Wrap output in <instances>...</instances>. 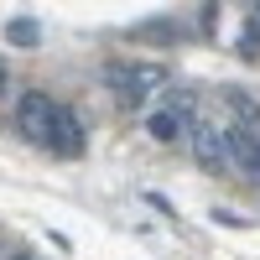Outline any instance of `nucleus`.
Instances as JSON below:
<instances>
[{
  "instance_id": "nucleus-1",
  "label": "nucleus",
  "mask_w": 260,
  "mask_h": 260,
  "mask_svg": "<svg viewBox=\"0 0 260 260\" xmlns=\"http://www.w3.org/2000/svg\"><path fill=\"white\" fill-rule=\"evenodd\" d=\"M104 83L120 94V99H130V104H146L151 94H161L167 83H172V68H161V62H136V68H104Z\"/></svg>"
},
{
  "instance_id": "nucleus-2",
  "label": "nucleus",
  "mask_w": 260,
  "mask_h": 260,
  "mask_svg": "<svg viewBox=\"0 0 260 260\" xmlns=\"http://www.w3.org/2000/svg\"><path fill=\"white\" fill-rule=\"evenodd\" d=\"M57 110H62V104H52L42 89L21 94V104H16V125H21V136L52 151V125H57Z\"/></svg>"
},
{
  "instance_id": "nucleus-3",
  "label": "nucleus",
  "mask_w": 260,
  "mask_h": 260,
  "mask_svg": "<svg viewBox=\"0 0 260 260\" xmlns=\"http://www.w3.org/2000/svg\"><path fill=\"white\" fill-rule=\"evenodd\" d=\"M192 156L203 172H224L229 167V136H219L208 120H192Z\"/></svg>"
},
{
  "instance_id": "nucleus-4",
  "label": "nucleus",
  "mask_w": 260,
  "mask_h": 260,
  "mask_svg": "<svg viewBox=\"0 0 260 260\" xmlns=\"http://www.w3.org/2000/svg\"><path fill=\"white\" fill-rule=\"evenodd\" d=\"M219 99H224V110L234 115V125L260 130V99H255V94H245L240 83H224V89H219Z\"/></svg>"
},
{
  "instance_id": "nucleus-5",
  "label": "nucleus",
  "mask_w": 260,
  "mask_h": 260,
  "mask_svg": "<svg viewBox=\"0 0 260 260\" xmlns=\"http://www.w3.org/2000/svg\"><path fill=\"white\" fill-rule=\"evenodd\" d=\"M52 151H57V156H78V151H83V125H78V115H73V110H57Z\"/></svg>"
},
{
  "instance_id": "nucleus-6",
  "label": "nucleus",
  "mask_w": 260,
  "mask_h": 260,
  "mask_svg": "<svg viewBox=\"0 0 260 260\" xmlns=\"http://www.w3.org/2000/svg\"><path fill=\"white\" fill-rule=\"evenodd\" d=\"M146 130H151V136H156V141H172V136H177V130H182V115L172 110V104H156V110L146 115Z\"/></svg>"
},
{
  "instance_id": "nucleus-7",
  "label": "nucleus",
  "mask_w": 260,
  "mask_h": 260,
  "mask_svg": "<svg viewBox=\"0 0 260 260\" xmlns=\"http://www.w3.org/2000/svg\"><path fill=\"white\" fill-rule=\"evenodd\" d=\"M11 42H16V47H37V42H42V26H37V21H26V16H21V21H11V31H6Z\"/></svg>"
},
{
  "instance_id": "nucleus-8",
  "label": "nucleus",
  "mask_w": 260,
  "mask_h": 260,
  "mask_svg": "<svg viewBox=\"0 0 260 260\" xmlns=\"http://www.w3.org/2000/svg\"><path fill=\"white\" fill-rule=\"evenodd\" d=\"M250 177H255V182H260V156H255V167H250Z\"/></svg>"
},
{
  "instance_id": "nucleus-9",
  "label": "nucleus",
  "mask_w": 260,
  "mask_h": 260,
  "mask_svg": "<svg viewBox=\"0 0 260 260\" xmlns=\"http://www.w3.org/2000/svg\"><path fill=\"white\" fill-rule=\"evenodd\" d=\"M0 89H6V68H0Z\"/></svg>"
},
{
  "instance_id": "nucleus-10",
  "label": "nucleus",
  "mask_w": 260,
  "mask_h": 260,
  "mask_svg": "<svg viewBox=\"0 0 260 260\" xmlns=\"http://www.w3.org/2000/svg\"><path fill=\"white\" fill-rule=\"evenodd\" d=\"M255 31H260V11H255Z\"/></svg>"
},
{
  "instance_id": "nucleus-11",
  "label": "nucleus",
  "mask_w": 260,
  "mask_h": 260,
  "mask_svg": "<svg viewBox=\"0 0 260 260\" xmlns=\"http://www.w3.org/2000/svg\"><path fill=\"white\" fill-rule=\"evenodd\" d=\"M16 260H21V255H16Z\"/></svg>"
}]
</instances>
